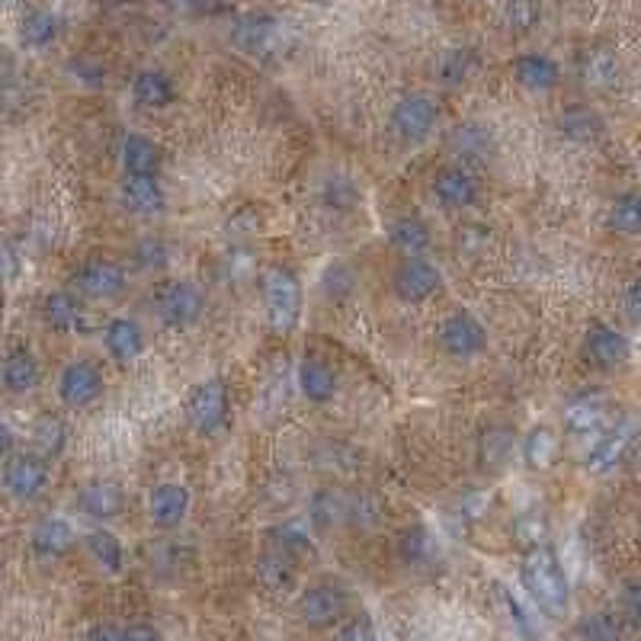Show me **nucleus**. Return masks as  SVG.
Listing matches in <instances>:
<instances>
[{"mask_svg": "<svg viewBox=\"0 0 641 641\" xmlns=\"http://www.w3.org/2000/svg\"><path fill=\"white\" fill-rule=\"evenodd\" d=\"M520 581H523L529 600L548 616L562 619L571 609V581L558 562V555L548 545H532L520 565Z\"/></svg>", "mask_w": 641, "mask_h": 641, "instance_id": "f257e3e1", "label": "nucleus"}, {"mask_svg": "<svg viewBox=\"0 0 641 641\" xmlns=\"http://www.w3.org/2000/svg\"><path fill=\"white\" fill-rule=\"evenodd\" d=\"M305 292L289 267H270L263 273V315L273 334H292L301 321Z\"/></svg>", "mask_w": 641, "mask_h": 641, "instance_id": "f03ea898", "label": "nucleus"}, {"mask_svg": "<svg viewBox=\"0 0 641 641\" xmlns=\"http://www.w3.org/2000/svg\"><path fill=\"white\" fill-rule=\"evenodd\" d=\"M183 414H186V423H189L199 436L219 433V430L229 423V414H232V395H229L225 379H222V375H209V379L196 382V385L186 392Z\"/></svg>", "mask_w": 641, "mask_h": 641, "instance_id": "7ed1b4c3", "label": "nucleus"}, {"mask_svg": "<svg viewBox=\"0 0 641 641\" xmlns=\"http://www.w3.org/2000/svg\"><path fill=\"white\" fill-rule=\"evenodd\" d=\"M202 311H206V295L189 280H168L155 295V315L171 331H186L199 324Z\"/></svg>", "mask_w": 641, "mask_h": 641, "instance_id": "20e7f679", "label": "nucleus"}, {"mask_svg": "<svg viewBox=\"0 0 641 641\" xmlns=\"http://www.w3.org/2000/svg\"><path fill=\"white\" fill-rule=\"evenodd\" d=\"M3 491L16 501V504H33L42 497L46 484H49V459L39 456L36 449L29 453H10L3 459Z\"/></svg>", "mask_w": 641, "mask_h": 641, "instance_id": "39448f33", "label": "nucleus"}, {"mask_svg": "<svg viewBox=\"0 0 641 641\" xmlns=\"http://www.w3.org/2000/svg\"><path fill=\"white\" fill-rule=\"evenodd\" d=\"M436 119H440V107L427 97V94H408L402 97L395 107H392V116H389V125H392V135L402 141V145H423L433 128H436Z\"/></svg>", "mask_w": 641, "mask_h": 641, "instance_id": "423d86ee", "label": "nucleus"}, {"mask_svg": "<svg viewBox=\"0 0 641 641\" xmlns=\"http://www.w3.org/2000/svg\"><path fill=\"white\" fill-rule=\"evenodd\" d=\"M71 289L87 301H113L128 289V270L119 260H107V257L87 260L74 270Z\"/></svg>", "mask_w": 641, "mask_h": 641, "instance_id": "0eeeda50", "label": "nucleus"}, {"mask_svg": "<svg viewBox=\"0 0 641 641\" xmlns=\"http://www.w3.org/2000/svg\"><path fill=\"white\" fill-rule=\"evenodd\" d=\"M107 392L103 372L94 359H71L59 375V402L64 408L84 410L97 405Z\"/></svg>", "mask_w": 641, "mask_h": 641, "instance_id": "6e6552de", "label": "nucleus"}, {"mask_svg": "<svg viewBox=\"0 0 641 641\" xmlns=\"http://www.w3.org/2000/svg\"><path fill=\"white\" fill-rule=\"evenodd\" d=\"M347 590L337 587V583H315L308 590H301L295 609H298V619L311 629H328L334 622H341L347 616Z\"/></svg>", "mask_w": 641, "mask_h": 641, "instance_id": "1a4fd4ad", "label": "nucleus"}, {"mask_svg": "<svg viewBox=\"0 0 641 641\" xmlns=\"http://www.w3.org/2000/svg\"><path fill=\"white\" fill-rule=\"evenodd\" d=\"M436 341H440V350L453 359H471V356L488 350V331L471 311L446 315L436 331Z\"/></svg>", "mask_w": 641, "mask_h": 641, "instance_id": "9d476101", "label": "nucleus"}, {"mask_svg": "<svg viewBox=\"0 0 641 641\" xmlns=\"http://www.w3.org/2000/svg\"><path fill=\"white\" fill-rule=\"evenodd\" d=\"M443 286V273L427 257H405L392 273V289L405 305H420Z\"/></svg>", "mask_w": 641, "mask_h": 641, "instance_id": "9b49d317", "label": "nucleus"}, {"mask_svg": "<svg viewBox=\"0 0 641 641\" xmlns=\"http://www.w3.org/2000/svg\"><path fill=\"white\" fill-rule=\"evenodd\" d=\"M583 353L600 369H619L629 359L632 347H629V337L622 331H616L603 321H593L590 331L583 334Z\"/></svg>", "mask_w": 641, "mask_h": 641, "instance_id": "f8f14e48", "label": "nucleus"}, {"mask_svg": "<svg viewBox=\"0 0 641 641\" xmlns=\"http://www.w3.org/2000/svg\"><path fill=\"white\" fill-rule=\"evenodd\" d=\"M189 504H193V497H189L186 484L164 481V484L151 488V494H148V520L158 529H176L186 520Z\"/></svg>", "mask_w": 641, "mask_h": 641, "instance_id": "ddd939ff", "label": "nucleus"}, {"mask_svg": "<svg viewBox=\"0 0 641 641\" xmlns=\"http://www.w3.org/2000/svg\"><path fill=\"white\" fill-rule=\"evenodd\" d=\"M103 347H107V353H110L116 362L128 366V362H135L141 353L148 350L145 328H141L135 318H128V315L110 318L107 328H103Z\"/></svg>", "mask_w": 641, "mask_h": 641, "instance_id": "4468645a", "label": "nucleus"}, {"mask_svg": "<svg viewBox=\"0 0 641 641\" xmlns=\"http://www.w3.org/2000/svg\"><path fill=\"white\" fill-rule=\"evenodd\" d=\"M119 202L122 209L135 215H158L168 206V193L158 176H122L119 183Z\"/></svg>", "mask_w": 641, "mask_h": 641, "instance_id": "2eb2a0df", "label": "nucleus"}, {"mask_svg": "<svg viewBox=\"0 0 641 641\" xmlns=\"http://www.w3.org/2000/svg\"><path fill=\"white\" fill-rule=\"evenodd\" d=\"M433 196H436L440 206L463 212V209H471L478 202L481 186L466 168H443L440 174L433 176Z\"/></svg>", "mask_w": 641, "mask_h": 641, "instance_id": "dca6fc26", "label": "nucleus"}, {"mask_svg": "<svg viewBox=\"0 0 641 641\" xmlns=\"http://www.w3.org/2000/svg\"><path fill=\"white\" fill-rule=\"evenodd\" d=\"M77 510L97 523H110L125 510V494L113 481H87L77 491Z\"/></svg>", "mask_w": 641, "mask_h": 641, "instance_id": "f3484780", "label": "nucleus"}, {"mask_svg": "<svg viewBox=\"0 0 641 641\" xmlns=\"http://www.w3.org/2000/svg\"><path fill=\"white\" fill-rule=\"evenodd\" d=\"M164 168V148L141 132L122 138V171L128 176H158Z\"/></svg>", "mask_w": 641, "mask_h": 641, "instance_id": "a211bd4d", "label": "nucleus"}, {"mask_svg": "<svg viewBox=\"0 0 641 641\" xmlns=\"http://www.w3.org/2000/svg\"><path fill=\"white\" fill-rule=\"evenodd\" d=\"M77 542V532L74 526L61 517H46L39 523L33 526V535H29V548L36 558L42 562H56V558H64Z\"/></svg>", "mask_w": 641, "mask_h": 641, "instance_id": "6ab92c4d", "label": "nucleus"}, {"mask_svg": "<svg viewBox=\"0 0 641 641\" xmlns=\"http://www.w3.org/2000/svg\"><path fill=\"white\" fill-rule=\"evenodd\" d=\"M558 132L571 145H593L606 135V119L587 103H571L558 113Z\"/></svg>", "mask_w": 641, "mask_h": 641, "instance_id": "aec40b11", "label": "nucleus"}, {"mask_svg": "<svg viewBox=\"0 0 641 641\" xmlns=\"http://www.w3.org/2000/svg\"><path fill=\"white\" fill-rule=\"evenodd\" d=\"M0 379H3V389L10 395H26L42 382V362L29 347H16V350L7 353Z\"/></svg>", "mask_w": 641, "mask_h": 641, "instance_id": "412c9836", "label": "nucleus"}, {"mask_svg": "<svg viewBox=\"0 0 641 641\" xmlns=\"http://www.w3.org/2000/svg\"><path fill=\"white\" fill-rule=\"evenodd\" d=\"M514 77L529 94H548V90L558 87L562 67H558V61L542 56V52H526L514 61Z\"/></svg>", "mask_w": 641, "mask_h": 641, "instance_id": "4be33fe9", "label": "nucleus"}, {"mask_svg": "<svg viewBox=\"0 0 641 641\" xmlns=\"http://www.w3.org/2000/svg\"><path fill=\"white\" fill-rule=\"evenodd\" d=\"M132 100L141 110H164V107H171L176 100V87L174 81H171V74L161 71V67L138 71L135 81H132Z\"/></svg>", "mask_w": 641, "mask_h": 641, "instance_id": "5701e85b", "label": "nucleus"}, {"mask_svg": "<svg viewBox=\"0 0 641 641\" xmlns=\"http://www.w3.org/2000/svg\"><path fill=\"white\" fill-rule=\"evenodd\" d=\"M254 578H257V583H260L267 593H273V596H286V593H292V590H295V581H298L295 565H292V555L280 552V548L263 552V555L257 558Z\"/></svg>", "mask_w": 641, "mask_h": 641, "instance_id": "b1692460", "label": "nucleus"}, {"mask_svg": "<svg viewBox=\"0 0 641 641\" xmlns=\"http://www.w3.org/2000/svg\"><path fill=\"white\" fill-rule=\"evenodd\" d=\"M350 497L337 488H318L308 501V523L315 532H331L334 526L347 523Z\"/></svg>", "mask_w": 641, "mask_h": 641, "instance_id": "393cba45", "label": "nucleus"}, {"mask_svg": "<svg viewBox=\"0 0 641 641\" xmlns=\"http://www.w3.org/2000/svg\"><path fill=\"white\" fill-rule=\"evenodd\" d=\"M298 392L311 405H328L337 395V372L324 359H301L298 362Z\"/></svg>", "mask_w": 641, "mask_h": 641, "instance_id": "a878e982", "label": "nucleus"}, {"mask_svg": "<svg viewBox=\"0 0 641 641\" xmlns=\"http://www.w3.org/2000/svg\"><path fill=\"white\" fill-rule=\"evenodd\" d=\"M42 321L59 331V334H71L84 328V308H81V295L77 292H49L42 298Z\"/></svg>", "mask_w": 641, "mask_h": 641, "instance_id": "bb28decb", "label": "nucleus"}, {"mask_svg": "<svg viewBox=\"0 0 641 641\" xmlns=\"http://www.w3.org/2000/svg\"><path fill=\"white\" fill-rule=\"evenodd\" d=\"M629 440H632V427H613V430H603V433H600V440L590 446L587 468H590V471H596V474L613 471V468L619 466V459L626 456Z\"/></svg>", "mask_w": 641, "mask_h": 641, "instance_id": "cd10ccee", "label": "nucleus"}, {"mask_svg": "<svg viewBox=\"0 0 641 641\" xmlns=\"http://www.w3.org/2000/svg\"><path fill=\"white\" fill-rule=\"evenodd\" d=\"M389 241H392V247L402 250L405 257H423V254L433 247V232H430L427 222H420V219H414V215H402V219L392 222Z\"/></svg>", "mask_w": 641, "mask_h": 641, "instance_id": "c85d7f7f", "label": "nucleus"}, {"mask_svg": "<svg viewBox=\"0 0 641 641\" xmlns=\"http://www.w3.org/2000/svg\"><path fill=\"white\" fill-rule=\"evenodd\" d=\"M84 548H87V555L103 568V571H110V575H119L122 571V565H125V548H122V542H119L116 532H110V529H90L87 535H84Z\"/></svg>", "mask_w": 641, "mask_h": 641, "instance_id": "c756f323", "label": "nucleus"}, {"mask_svg": "<svg viewBox=\"0 0 641 641\" xmlns=\"http://www.w3.org/2000/svg\"><path fill=\"white\" fill-rule=\"evenodd\" d=\"M520 453H523V463L532 468V471L548 468L552 463H555V453H558V436H555V430H552V427H545V423L532 427V430L523 436Z\"/></svg>", "mask_w": 641, "mask_h": 641, "instance_id": "7c9ffc66", "label": "nucleus"}, {"mask_svg": "<svg viewBox=\"0 0 641 641\" xmlns=\"http://www.w3.org/2000/svg\"><path fill=\"white\" fill-rule=\"evenodd\" d=\"M67 446V427L59 414H42L33 423V449L46 459H59Z\"/></svg>", "mask_w": 641, "mask_h": 641, "instance_id": "2f4dec72", "label": "nucleus"}, {"mask_svg": "<svg viewBox=\"0 0 641 641\" xmlns=\"http://www.w3.org/2000/svg\"><path fill=\"white\" fill-rule=\"evenodd\" d=\"M276 33L280 26L267 16H247L234 26V42L244 49V52H267L273 42H276Z\"/></svg>", "mask_w": 641, "mask_h": 641, "instance_id": "473e14b6", "label": "nucleus"}, {"mask_svg": "<svg viewBox=\"0 0 641 641\" xmlns=\"http://www.w3.org/2000/svg\"><path fill=\"white\" fill-rule=\"evenodd\" d=\"M606 225L616 234H626V237H639L641 234V193H622L616 196V202L609 206V215H606Z\"/></svg>", "mask_w": 641, "mask_h": 641, "instance_id": "72a5a7b5", "label": "nucleus"}, {"mask_svg": "<svg viewBox=\"0 0 641 641\" xmlns=\"http://www.w3.org/2000/svg\"><path fill=\"white\" fill-rule=\"evenodd\" d=\"M449 148L463 158V161H481L488 158L491 151V132L478 122H466V125H456L453 138H449Z\"/></svg>", "mask_w": 641, "mask_h": 641, "instance_id": "f704fd0d", "label": "nucleus"}, {"mask_svg": "<svg viewBox=\"0 0 641 641\" xmlns=\"http://www.w3.org/2000/svg\"><path fill=\"white\" fill-rule=\"evenodd\" d=\"M23 46L29 49H46L56 42L59 36V16L52 10H33L26 20H23Z\"/></svg>", "mask_w": 641, "mask_h": 641, "instance_id": "c9c22d12", "label": "nucleus"}, {"mask_svg": "<svg viewBox=\"0 0 641 641\" xmlns=\"http://www.w3.org/2000/svg\"><path fill=\"white\" fill-rule=\"evenodd\" d=\"M398 555H402L405 565H414V568L427 565L436 555V542H433V535L423 526H410V529H405L398 535Z\"/></svg>", "mask_w": 641, "mask_h": 641, "instance_id": "e433bc0d", "label": "nucleus"}, {"mask_svg": "<svg viewBox=\"0 0 641 641\" xmlns=\"http://www.w3.org/2000/svg\"><path fill=\"white\" fill-rule=\"evenodd\" d=\"M578 639L581 641H619L622 639V622L616 613L609 609H596V613H587L581 622H578Z\"/></svg>", "mask_w": 641, "mask_h": 641, "instance_id": "4c0bfd02", "label": "nucleus"}, {"mask_svg": "<svg viewBox=\"0 0 641 641\" xmlns=\"http://www.w3.org/2000/svg\"><path fill=\"white\" fill-rule=\"evenodd\" d=\"M510 453H514V436H510V430H504V427H488V430L481 433V466H507Z\"/></svg>", "mask_w": 641, "mask_h": 641, "instance_id": "58836bf2", "label": "nucleus"}, {"mask_svg": "<svg viewBox=\"0 0 641 641\" xmlns=\"http://www.w3.org/2000/svg\"><path fill=\"white\" fill-rule=\"evenodd\" d=\"M132 260L138 270L145 273H155V270H164L171 263V250L161 237H141L135 247H132Z\"/></svg>", "mask_w": 641, "mask_h": 641, "instance_id": "ea45409f", "label": "nucleus"}, {"mask_svg": "<svg viewBox=\"0 0 641 641\" xmlns=\"http://www.w3.org/2000/svg\"><path fill=\"white\" fill-rule=\"evenodd\" d=\"M273 539H276L280 552H286V555H311L315 552V542H311L308 529L298 523L273 526Z\"/></svg>", "mask_w": 641, "mask_h": 641, "instance_id": "a19ab883", "label": "nucleus"}, {"mask_svg": "<svg viewBox=\"0 0 641 641\" xmlns=\"http://www.w3.org/2000/svg\"><path fill=\"white\" fill-rule=\"evenodd\" d=\"M565 423L571 433H593L603 427V405L600 402H575L565 414Z\"/></svg>", "mask_w": 641, "mask_h": 641, "instance_id": "79ce46f5", "label": "nucleus"}, {"mask_svg": "<svg viewBox=\"0 0 641 641\" xmlns=\"http://www.w3.org/2000/svg\"><path fill=\"white\" fill-rule=\"evenodd\" d=\"M324 202L331 206V209H356L359 206V189L353 186L347 176H334V180H328L324 183Z\"/></svg>", "mask_w": 641, "mask_h": 641, "instance_id": "37998d69", "label": "nucleus"}, {"mask_svg": "<svg viewBox=\"0 0 641 641\" xmlns=\"http://www.w3.org/2000/svg\"><path fill=\"white\" fill-rule=\"evenodd\" d=\"M379 520H382V507H379V501H375V497H369V494H353L347 523L362 526V529H372V526H379Z\"/></svg>", "mask_w": 641, "mask_h": 641, "instance_id": "c03bdc74", "label": "nucleus"}, {"mask_svg": "<svg viewBox=\"0 0 641 641\" xmlns=\"http://www.w3.org/2000/svg\"><path fill=\"white\" fill-rule=\"evenodd\" d=\"M619 77V61L613 59L609 52H596L593 59L587 61V81L593 87H609Z\"/></svg>", "mask_w": 641, "mask_h": 641, "instance_id": "a18cd8bd", "label": "nucleus"}, {"mask_svg": "<svg viewBox=\"0 0 641 641\" xmlns=\"http://www.w3.org/2000/svg\"><path fill=\"white\" fill-rule=\"evenodd\" d=\"M321 289L328 295V301H344L353 292V273L347 267H341V263L328 267V273L321 280Z\"/></svg>", "mask_w": 641, "mask_h": 641, "instance_id": "49530a36", "label": "nucleus"}, {"mask_svg": "<svg viewBox=\"0 0 641 641\" xmlns=\"http://www.w3.org/2000/svg\"><path fill=\"white\" fill-rule=\"evenodd\" d=\"M67 71H71V77H77V84H84V87H100V84L107 81V64L97 59H87V56L71 59Z\"/></svg>", "mask_w": 641, "mask_h": 641, "instance_id": "de8ad7c7", "label": "nucleus"}, {"mask_svg": "<svg viewBox=\"0 0 641 641\" xmlns=\"http://www.w3.org/2000/svg\"><path fill=\"white\" fill-rule=\"evenodd\" d=\"M497 596H501V603H504V613H507L510 626H514L523 639H532V626H529V616L523 613L520 600H517V596H514L504 583H497Z\"/></svg>", "mask_w": 641, "mask_h": 641, "instance_id": "09e8293b", "label": "nucleus"}, {"mask_svg": "<svg viewBox=\"0 0 641 641\" xmlns=\"http://www.w3.org/2000/svg\"><path fill=\"white\" fill-rule=\"evenodd\" d=\"M619 609H622V616H626V622H629V626L641 629V578H632V581L622 583Z\"/></svg>", "mask_w": 641, "mask_h": 641, "instance_id": "8fccbe9b", "label": "nucleus"}, {"mask_svg": "<svg viewBox=\"0 0 641 641\" xmlns=\"http://www.w3.org/2000/svg\"><path fill=\"white\" fill-rule=\"evenodd\" d=\"M337 641H375V626L369 616H356L350 619L341 632H337Z\"/></svg>", "mask_w": 641, "mask_h": 641, "instance_id": "3c124183", "label": "nucleus"}, {"mask_svg": "<svg viewBox=\"0 0 641 641\" xmlns=\"http://www.w3.org/2000/svg\"><path fill=\"white\" fill-rule=\"evenodd\" d=\"M622 311H626L629 324L641 328V276H636L622 292Z\"/></svg>", "mask_w": 641, "mask_h": 641, "instance_id": "603ef678", "label": "nucleus"}, {"mask_svg": "<svg viewBox=\"0 0 641 641\" xmlns=\"http://www.w3.org/2000/svg\"><path fill=\"white\" fill-rule=\"evenodd\" d=\"M535 16H539V10H535L532 0H514L510 10H507V20H510L514 29H529L535 23Z\"/></svg>", "mask_w": 641, "mask_h": 641, "instance_id": "864d4df0", "label": "nucleus"}, {"mask_svg": "<svg viewBox=\"0 0 641 641\" xmlns=\"http://www.w3.org/2000/svg\"><path fill=\"white\" fill-rule=\"evenodd\" d=\"M466 61L468 56H463V52H453V56L446 59V64L440 67L443 81H446V84H459V81H466V74H468Z\"/></svg>", "mask_w": 641, "mask_h": 641, "instance_id": "5fc2aeb1", "label": "nucleus"}, {"mask_svg": "<svg viewBox=\"0 0 641 641\" xmlns=\"http://www.w3.org/2000/svg\"><path fill=\"white\" fill-rule=\"evenodd\" d=\"M125 641H164V636L151 622H132L125 626Z\"/></svg>", "mask_w": 641, "mask_h": 641, "instance_id": "6e6d98bb", "label": "nucleus"}, {"mask_svg": "<svg viewBox=\"0 0 641 641\" xmlns=\"http://www.w3.org/2000/svg\"><path fill=\"white\" fill-rule=\"evenodd\" d=\"M84 641H125V626H113V622H100L87 632Z\"/></svg>", "mask_w": 641, "mask_h": 641, "instance_id": "4d7b16f0", "label": "nucleus"}, {"mask_svg": "<svg viewBox=\"0 0 641 641\" xmlns=\"http://www.w3.org/2000/svg\"><path fill=\"white\" fill-rule=\"evenodd\" d=\"M3 263H7V283H13V280H16V273H20V263H16V254H13V247H10V244L3 247Z\"/></svg>", "mask_w": 641, "mask_h": 641, "instance_id": "13d9d810", "label": "nucleus"}, {"mask_svg": "<svg viewBox=\"0 0 641 641\" xmlns=\"http://www.w3.org/2000/svg\"><path fill=\"white\" fill-rule=\"evenodd\" d=\"M0 449H3V456H10L13 453V427L10 423H0Z\"/></svg>", "mask_w": 641, "mask_h": 641, "instance_id": "bf43d9fd", "label": "nucleus"}, {"mask_svg": "<svg viewBox=\"0 0 641 641\" xmlns=\"http://www.w3.org/2000/svg\"><path fill=\"white\" fill-rule=\"evenodd\" d=\"M315 3H328V0H315Z\"/></svg>", "mask_w": 641, "mask_h": 641, "instance_id": "052dcab7", "label": "nucleus"}]
</instances>
